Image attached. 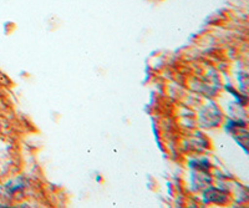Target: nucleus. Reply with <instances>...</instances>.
I'll return each mask as SVG.
<instances>
[{
    "label": "nucleus",
    "instance_id": "f257e3e1",
    "mask_svg": "<svg viewBox=\"0 0 249 208\" xmlns=\"http://www.w3.org/2000/svg\"><path fill=\"white\" fill-rule=\"evenodd\" d=\"M204 201L206 202H212V203H219V205H223L228 200V193L223 190H218V188L210 187L207 188L203 193Z\"/></svg>",
    "mask_w": 249,
    "mask_h": 208
},
{
    "label": "nucleus",
    "instance_id": "f03ea898",
    "mask_svg": "<svg viewBox=\"0 0 249 208\" xmlns=\"http://www.w3.org/2000/svg\"><path fill=\"white\" fill-rule=\"evenodd\" d=\"M0 127H1V125H0Z\"/></svg>",
    "mask_w": 249,
    "mask_h": 208
}]
</instances>
